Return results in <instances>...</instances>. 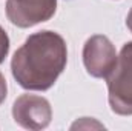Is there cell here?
<instances>
[{
    "label": "cell",
    "instance_id": "1",
    "mask_svg": "<svg viewBox=\"0 0 132 131\" xmlns=\"http://www.w3.org/2000/svg\"><path fill=\"white\" fill-rule=\"evenodd\" d=\"M68 63V48L59 33L45 30L31 34L14 53L11 71L15 82L29 91L49 90Z\"/></svg>",
    "mask_w": 132,
    "mask_h": 131
},
{
    "label": "cell",
    "instance_id": "2",
    "mask_svg": "<svg viewBox=\"0 0 132 131\" xmlns=\"http://www.w3.org/2000/svg\"><path fill=\"white\" fill-rule=\"evenodd\" d=\"M106 80L111 110L120 116H132V42L123 45L117 65Z\"/></svg>",
    "mask_w": 132,
    "mask_h": 131
},
{
    "label": "cell",
    "instance_id": "3",
    "mask_svg": "<svg viewBox=\"0 0 132 131\" xmlns=\"http://www.w3.org/2000/svg\"><path fill=\"white\" fill-rule=\"evenodd\" d=\"M117 51L106 35H92L83 46V63L92 77L108 79L117 65Z\"/></svg>",
    "mask_w": 132,
    "mask_h": 131
},
{
    "label": "cell",
    "instance_id": "4",
    "mask_svg": "<svg viewBox=\"0 0 132 131\" xmlns=\"http://www.w3.org/2000/svg\"><path fill=\"white\" fill-rule=\"evenodd\" d=\"M12 117L25 130H43L51 123L52 108L48 99L35 94H22L12 105Z\"/></svg>",
    "mask_w": 132,
    "mask_h": 131
},
{
    "label": "cell",
    "instance_id": "5",
    "mask_svg": "<svg viewBox=\"0 0 132 131\" xmlns=\"http://www.w3.org/2000/svg\"><path fill=\"white\" fill-rule=\"evenodd\" d=\"M57 11V0H8V20L19 28H31L48 22Z\"/></svg>",
    "mask_w": 132,
    "mask_h": 131
},
{
    "label": "cell",
    "instance_id": "6",
    "mask_svg": "<svg viewBox=\"0 0 132 131\" xmlns=\"http://www.w3.org/2000/svg\"><path fill=\"white\" fill-rule=\"evenodd\" d=\"M8 53H9V37H8V33L0 25V63L5 62Z\"/></svg>",
    "mask_w": 132,
    "mask_h": 131
},
{
    "label": "cell",
    "instance_id": "7",
    "mask_svg": "<svg viewBox=\"0 0 132 131\" xmlns=\"http://www.w3.org/2000/svg\"><path fill=\"white\" fill-rule=\"evenodd\" d=\"M6 96H8V85H6L5 76H3V74H2V71H0V105L5 102Z\"/></svg>",
    "mask_w": 132,
    "mask_h": 131
},
{
    "label": "cell",
    "instance_id": "8",
    "mask_svg": "<svg viewBox=\"0 0 132 131\" xmlns=\"http://www.w3.org/2000/svg\"><path fill=\"white\" fill-rule=\"evenodd\" d=\"M126 26L129 28V31L132 33V8L129 11V14H128V17H126Z\"/></svg>",
    "mask_w": 132,
    "mask_h": 131
}]
</instances>
